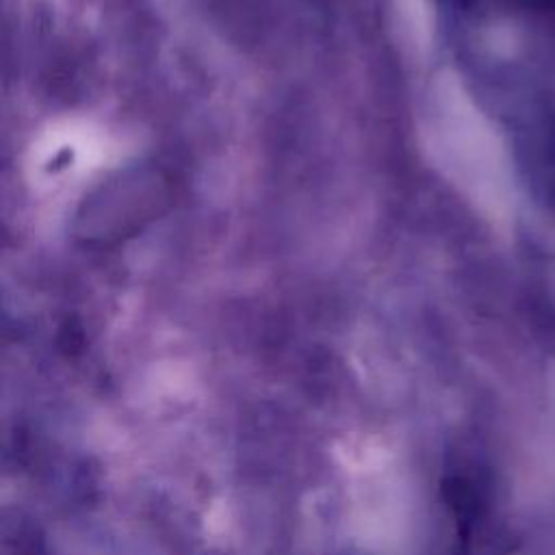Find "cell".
I'll return each instance as SVG.
<instances>
[]
</instances>
